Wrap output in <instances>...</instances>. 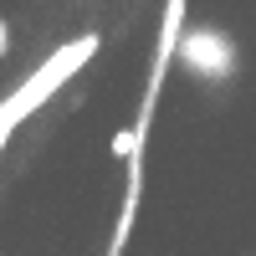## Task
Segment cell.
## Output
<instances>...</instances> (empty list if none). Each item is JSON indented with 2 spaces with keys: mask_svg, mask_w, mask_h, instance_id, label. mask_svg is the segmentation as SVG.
Here are the masks:
<instances>
[{
  "mask_svg": "<svg viewBox=\"0 0 256 256\" xmlns=\"http://www.w3.org/2000/svg\"><path fill=\"white\" fill-rule=\"evenodd\" d=\"M10 52V20H0V56Z\"/></svg>",
  "mask_w": 256,
  "mask_h": 256,
  "instance_id": "obj_4",
  "label": "cell"
},
{
  "mask_svg": "<svg viewBox=\"0 0 256 256\" xmlns=\"http://www.w3.org/2000/svg\"><path fill=\"white\" fill-rule=\"evenodd\" d=\"M108 148H113V159H123V164L134 159V123H128V128H118V134H113V144H108Z\"/></svg>",
  "mask_w": 256,
  "mask_h": 256,
  "instance_id": "obj_3",
  "label": "cell"
},
{
  "mask_svg": "<svg viewBox=\"0 0 256 256\" xmlns=\"http://www.w3.org/2000/svg\"><path fill=\"white\" fill-rule=\"evenodd\" d=\"M174 62H184V72H195L205 82H220V77H230V67H236V46H230V36L220 26H190L180 36Z\"/></svg>",
  "mask_w": 256,
  "mask_h": 256,
  "instance_id": "obj_2",
  "label": "cell"
},
{
  "mask_svg": "<svg viewBox=\"0 0 256 256\" xmlns=\"http://www.w3.org/2000/svg\"><path fill=\"white\" fill-rule=\"evenodd\" d=\"M92 52H98V31H88V36H72V41H62V46L41 62L36 72H26L20 77V88H10L6 98H0V154H6V144H10V134L20 123H26L36 108H46V102L67 88V82L92 62Z\"/></svg>",
  "mask_w": 256,
  "mask_h": 256,
  "instance_id": "obj_1",
  "label": "cell"
}]
</instances>
